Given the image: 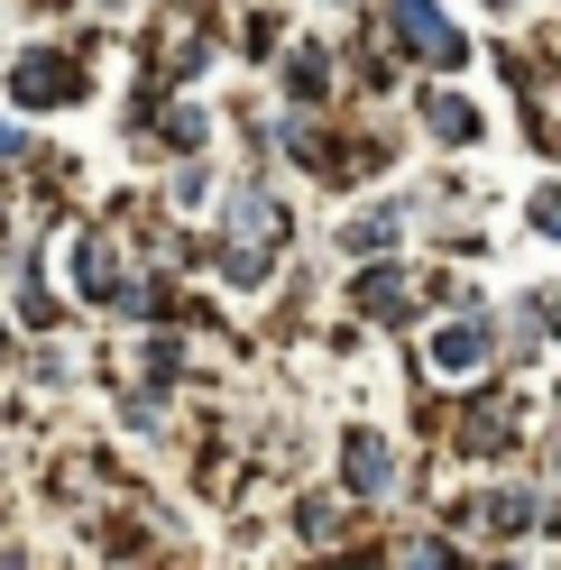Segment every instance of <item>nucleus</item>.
Listing matches in <instances>:
<instances>
[{
  "label": "nucleus",
  "instance_id": "obj_5",
  "mask_svg": "<svg viewBox=\"0 0 561 570\" xmlns=\"http://www.w3.org/2000/svg\"><path fill=\"white\" fill-rule=\"evenodd\" d=\"M424 129H442L451 148H470V138H479V111H470L461 92H424Z\"/></svg>",
  "mask_w": 561,
  "mask_h": 570
},
{
  "label": "nucleus",
  "instance_id": "obj_12",
  "mask_svg": "<svg viewBox=\"0 0 561 570\" xmlns=\"http://www.w3.org/2000/svg\"><path fill=\"white\" fill-rule=\"evenodd\" d=\"M534 222H543V230L561 239V194H543V203H534Z\"/></svg>",
  "mask_w": 561,
  "mask_h": 570
},
{
  "label": "nucleus",
  "instance_id": "obj_6",
  "mask_svg": "<svg viewBox=\"0 0 561 570\" xmlns=\"http://www.w3.org/2000/svg\"><path fill=\"white\" fill-rule=\"evenodd\" d=\"M405 304H414V295H405V276H396V267H368V276H360V313H387V323H396Z\"/></svg>",
  "mask_w": 561,
  "mask_h": 570
},
{
  "label": "nucleus",
  "instance_id": "obj_10",
  "mask_svg": "<svg viewBox=\"0 0 561 570\" xmlns=\"http://www.w3.org/2000/svg\"><path fill=\"white\" fill-rule=\"evenodd\" d=\"M286 83H295L304 101H323V83H332V75H323V47H304V56L286 65Z\"/></svg>",
  "mask_w": 561,
  "mask_h": 570
},
{
  "label": "nucleus",
  "instance_id": "obj_2",
  "mask_svg": "<svg viewBox=\"0 0 561 570\" xmlns=\"http://www.w3.org/2000/svg\"><path fill=\"white\" fill-rule=\"evenodd\" d=\"M396 38L414 56H433V65H461V38H451V19L433 10V0H396Z\"/></svg>",
  "mask_w": 561,
  "mask_h": 570
},
{
  "label": "nucleus",
  "instance_id": "obj_13",
  "mask_svg": "<svg viewBox=\"0 0 561 570\" xmlns=\"http://www.w3.org/2000/svg\"><path fill=\"white\" fill-rule=\"evenodd\" d=\"M488 10H506V0H488Z\"/></svg>",
  "mask_w": 561,
  "mask_h": 570
},
{
  "label": "nucleus",
  "instance_id": "obj_8",
  "mask_svg": "<svg viewBox=\"0 0 561 570\" xmlns=\"http://www.w3.org/2000/svg\"><path fill=\"white\" fill-rule=\"evenodd\" d=\"M479 524H488V533H524L534 515H524V497H479Z\"/></svg>",
  "mask_w": 561,
  "mask_h": 570
},
{
  "label": "nucleus",
  "instance_id": "obj_11",
  "mask_svg": "<svg viewBox=\"0 0 561 570\" xmlns=\"http://www.w3.org/2000/svg\"><path fill=\"white\" fill-rule=\"evenodd\" d=\"M405 570H442V543H414V552H405Z\"/></svg>",
  "mask_w": 561,
  "mask_h": 570
},
{
  "label": "nucleus",
  "instance_id": "obj_3",
  "mask_svg": "<svg viewBox=\"0 0 561 570\" xmlns=\"http://www.w3.org/2000/svg\"><path fill=\"white\" fill-rule=\"evenodd\" d=\"M479 360H498V341H488V323H479V313H461V323H451V332L433 341V368H451V377H470Z\"/></svg>",
  "mask_w": 561,
  "mask_h": 570
},
{
  "label": "nucleus",
  "instance_id": "obj_1",
  "mask_svg": "<svg viewBox=\"0 0 561 570\" xmlns=\"http://www.w3.org/2000/svg\"><path fill=\"white\" fill-rule=\"evenodd\" d=\"M10 92L28 101V111H56V101H83V65H75V56H19Z\"/></svg>",
  "mask_w": 561,
  "mask_h": 570
},
{
  "label": "nucleus",
  "instance_id": "obj_7",
  "mask_svg": "<svg viewBox=\"0 0 561 570\" xmlns=\"http://www.w3.org/2000/svg\"><path fill=\"white\" fill-rule=\"evenodd\" d=\"M387 239H396V203L387 212H360V222L341 230V248H360V258H368V248H387Z\"/></svg>",
  "mask_w": 561,
  "mask_h": 570
},
{
  "label": "nucleus",
  "instance_id": "obj_9",
  "mask_svg": "<svg viewBox=\"0 0 561 570\" xmlns=\"http://www.w3.org/2000/svg\"><path fill=\"white\" fill-rule=\"evenodd\" d=\"M148 148H175V157H185V148H203V111H175V120L148 138Z\"/></svg>",
  "mask_w": 561,
  "mask_h": 570
},
{
  "label": "nucleus",
  "instance_id": "obj_4",
  "mask_svg": "<svg viewBox=\"0 0 561 570\" xmlns=\"http://www.w3.org/2000/svg\"><path fill=\"white\" fill-rule=\"evenodd\" d=\"M341 470H350L360 497H377V488H387V442H377V433H341Z\"/></svg>",
  "mask_w": 561,
  "mask_h": 570
}]
</instances>
